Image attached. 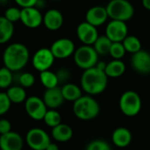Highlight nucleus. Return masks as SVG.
Here are the masks:
<instances>
[{"mask_svg":"<svg viewBox=\"0 0 150 150\" xmlns=\"http://www.w3.org/2000/svg\"><path fill=\"white\" fill-rule=\"evenodd\" d=\"M126 50L122 42H112L110 55L117 60H121V58L125 56Z\"/></svg>","mask_w":150,"mask_h":150,"instance_id":"7c9ffc66","label":"nucleus"},{"mask_svg":"<svg viewBox=\"0 0 150 150\" xmlns=\"http://www.w3.org/2000/svg\"><path fill=\"white\" fill-rule=\"evenodd\" d=\"M10 2V0H0V6H7Z\"/></svg>","mask_w":150,"mask_h":150,"instance_id":"79ce46f5","label":"nucleus"},{"mask_svg":"<svg viewBox=\"0 0 150 150\" xmlns=\"http://www.w3.org/2000/svg\"><path fill=\"white\" fill-rule=\"evenodd\" d=\"M6 95L12 103H21L27 100V93L21 86H12L7 91Z\"/></svg>","mask_w":150,"mask_h":150,"instance_id":"b1692460","label":"nucleus"},{"mask_svg":"<svg viewBox=\"0 0 150 150\" xmlns=\"http://www.w3.org/2000/svg\"><path fill=\"white\" fill-rule=\"evenodd\" d=\"M99 55L93 46L82 45L76 49L73 54L74 63L79 68L84 71L96 67L98 61Z\"/></svg>","mask_w":150,"mask_h":150,"instance_id":"39448f33","label":"nucleus"},{"mask_svg":"<svg viewBox=\"0 0 150 150\" xmlns=\"http://www.w3.org/2000/svg\"><path fill=\"white\" fill-rule=\"evenodd\" d=\"M104 71L108 78H118L125 73V64L122 60L113 59L107 64Z\"/></svg>","mask_w":150,"mask_h":150,"instance_id":"5701e85b","label":"nucleus"},{"mask_svg":"<svg viewBox=\"0 0 150 150\" xmlns=\"http://www.w3.org/2000/svg\"><path fill=\"white\" fill-rule=\"evenodd\" d=\"M25 110L32 119L37 121L43 120L44 116L48 111L43 100L35 96L27 98L25 102Z\"/></svg>","mask_w":150,"mask_h":150,"instance_id":"6e6552de","label":"nucleus"},{"mask_svg":"<svg viewBox=\"0 0 150 150\" xmlns=\"http://www.w3.org/2000/svg\"><path fill=\"white\" fill-rule=\"evenodd\" d=\"M55 61V57L50 49L41 48L35 51L32 58V64L35 70L40 72L48 71L52 66Z\"/></svg>","mask_w":150,"mask_h":150,"instance_id":"1a4fd4ad","label":"nucleus"},{"mask_svg":"<svg viewBox=\"0 0 150 150\" xmlns=\"http://www.w3.org/2000/svg\"><path fill=\"white\" fill-rule=\"evenodd\" d=\"M108 18L106 7L103 6H93L86 13V21L96 28L104 24Z\"/></svg>","mask_w":150,"mask_h":150,"instance_id":"dca6fc26","label":"nucleus"},{"mask_svg":"<svg viewBox=\"0 0 150 150\" xmlns=\"http://www.w3.org/2000/svg\"><path fill=\"white\" fill-rule=\"evenodd\" d=\"M142 6L148 11H150V0H141Z\"/></svg>","mask_w":150,"mask_h":150,"instance_id":"ea45409f","label":"nucleus"},{"mask_svg":"<svg viewBox=\"0 0 150 150\" xmlns=\"http://www.w3.org/2000/svg\"><path fill=\"white\" fill-rule=\"evenodd\" d=\"M50 50L55 58L65 59L74 54L75 45L74 42L68 38H60L56 40L50 46Z\"/></svg>","mask_w":150,"mask_h":150,"instance_id":"9d476101","label":"nucleus"},{"mask_svg":"<svg viewBox=\"0 0 150 150\" xmlns=\"http://www.w3.org/2000/svg\"><path fill=\"white\" fill-rule=\"evenodd\" d=\"M21 21L28 28H36L43 22V16L36 7L21 9Z\"/></svg>","mask_w":150,"mask_h":150,"instance_id":"ddd939ff","label":"nucleus"},{"mask_svg":"<svg viewBox=\"0 0 150 150\" xmlns=\"http://www.w3.org/2000/svg\"><path fill=\"white\" fill-rule=\"evenodd\" d=\"M112 45V42L106 35H99L93 47L98 55L105 56L110 54V50Z\"/></svg>","mask_w":150,"mask_h":150,"instance_id":"a878e982","label":"nucleus"},{"mask_svg":"<svg viewBox=\"0 0 150 150\" xmlns=\"http://www.w3.org/2000/svg\"><path fill=\"white\" fill-rule=\"evenodd\" d=\"M142 107V101L139 95L132 90L125 91L119 99V109L121 112L129 117L137 116Z\"/></svg>","mask_w":150,"mask_h":150,"instance_id":"423d86ee","label":"nucleus"},{"mask_svg":"<svg viewBox=\"0 0 150 150\" xmlns=\"http://www.w3.org/2000/svg\"><path fill=\"white\" fill-rule=\"evenodd\" d=\"M46 150H59V147H58V146H57L56 143H52V142H50V145L47 146Z\"/></svg>","mask_w":150,"mask_h":150,"instance_id":"58836bf2","label":"nucleus"},{"mask_svg":"<svg viewBox=\"0 0 150 150\" xmlns=\"http://www.w3.org/2000/svg\"><path fill=\"white\" fill-rule=\"evenodd\" d=\"M11 104L12 103L6 93L0 92V116H3L8 112L11 108Z\"/></svg>","mask_w":150,"mask_h":150,"instance_id":"473e14b6","label":"nucleus"},{"mask_svg":"<svg viewBox=\"0 0 150 150\" xmlns=\"http://www.w3.org/2000/svg\"><path fill=\"white\" fill-rule=\"evenodd\" d=\"M42 100L47 108H49L50 110H56L59 108L64 101L62 95L61 88L57 87L54 88L46 89L43 94Z\"/></svg>","mask_w":150,"mask_h":150,"instance_id":"f3484780","label":"nucleus"},{"mask_svg":"<svg viewBox=\"0 0 150 150\" xmlns=\"http://www.w3.org/2000/svg\"><path fill=\"white\" fill-rule=\"evenodd\" d=\"M62 95L64 101L67 102H76L82 96V91L79 86L73 83H65L61 88Z\"/></svg>","mask_w":150,"mask_h":150,"instance_id":"412c9836","label":"nucleus"},{"mask_svg":"<svg viewBox=\"0 0 150 150\" xmlns=\"http://www.w3.org/2000/svg\"><path fill=\"white\" fill-rule=\"evenodd\" d=\"M13 81V74L6 66L0 68V88H9Z\"/></svg>","mask_w":150,"mask_h":150,"instance_id":"cd10ccee","label":"nucleus"},{"mask_svg":"<svg viewBox=\"0 0 150 150\" xmlns=\"http://www.w3.org/2000/svg\"><path fill=\"white\" fill-rule=\"evenodd\" d=\"M131 64L134 71L140 74L150 73V53L146 50H139L132 54Z\"/></svg>","mask_w":150,"mask_h":150,"instance_id":"4468645a","label":"nucleus"},{"mask_svg":"<svg viewBox=\"0 0 150 150\" xmlns=\"http://www.w3.org/2000/svg\"><path fill=\"white\" fill-rule=\"evenodd\" d=\"M45 28L50 31L58 30L64 23V17L60 11L50 9L43 15V22Z\"/></svg>","mask_w":150,"mask_h":150,"instance_id":"a211bd4d","label":"nucleus"},{"mask_svg":"<svg viewBox=\"0 0 150 150\" xmlns=\"http://www.w3.org/2000/svg\"><path fill=\"white\" fill-rule=\"evenodd\" d=\"M43 121L48 126L54 128V127H56L61 124L62 117H61V115L59 114V112L57 110H48V111L46 112V114L44 116Z\"/></svg>","mask_w":150,"mask_h":150,"instance_id":"c85d7f7f","label":"nucleus"},{"mask_svg":"<svg viewBox=\"0 0 150 150\" xmlns=\"http://www.w3.org/2000/svg\"><path fill=\"white\" fill-rule=\"evenodd\" d=\"M73 135V131L71 127L66 124H60L57 126L52 128L51 136L57 142H67Z\"/></svg>","mask_w":150,"mask_h":150,"instance_id":"aec40b11","label":"nucleus"},{"mask_svg":"<svg viewBox=\"0 0 150 150\" xmlns=\"http://www.w3.org/2000/svg\"><path fill=\"white\" fill-rule=\"evenodd\" d=\"M24 140L21 135L16 132H10L0 137L1 150H22Z\"/></svg>","mask_w":150,"mask_h":150,"instance_id":"2eb2a0df","label":"nucleus"},{"mask_svg":"<svg viewBox=\"0 0 150 150\" xmlns=\"http://www.w3.org/2000/svg\"><path fill=\"white\" fill-rule=\"evenodd\" d=\"M18 81L20 83V86L24 88H28L34 86L35 82V78L31 72H23L19 75Z\"/></svg>","mask_w":150,"mask_h":150,"instance_id":"c756f323","label":"nucleus"},{"mask_svg":"<svg viewBox=\"0 0 150 150\" xmlns=\"http://www.w3.org/2000/svg\"><path fill=\"white\" fill-rule=\"evenodd\" d=\"M132 133L125 127H117L116 128L111 135V140L113 144L120 148L128 146L132 142Z\"/></svg>","mask_w":150,"mask_h":150,"instance_id":"6ab92c4d","label":"nucleus"},{"mask_svg":"<svg viewBox=\"0 0 150 150\" xmlns=\"http://www.w3.org/2000/svg\"><path fill=\"white\" fill-rule=\"evenodd\" d=\"M86 150H111V147L105 140L95 139L88 145Z\"/></svg>","mask_w":150,"mask_h":150,"instance_id":"2f4dec72","label":"nucleus"},{"mask_svg":"<svg viewBox=\"0 0 150 150\" xmlns=\"http://www.w3.org/2000/svg\"><path fill=\"white\" fill-rule=\"evenodd\" d=\"M105 35L112 42H122L128 35V28L124 21H110L106 27Z\"/></svg>","mask_w":150,"mask_h":150,"instance_id":"9b49d317","label":"nucleus"},{"mask_svg":"<svg viewBox=\"0 0 150 150\" xmlns=\"http://www.w3.org/2000/svg\"><path fill=\"white\" fill-rule=\"evenodd\" d=\"M12 132V124L8 119H0V134L4 135Z\"/></svg>","mask_w":150,"mask_h":150,"instance_id":"c9c22d12","label":"nucleus"},{"mask_svg":"<svg viewBox=\"0 0 150 150\" xmlns=\"http://www.w3.org/2000/svg\"><path fill=\"white\" fill-rule=\"evenodd\" d=\"M29 57V50L26 45L14 42L5 50L3 62L5 66L12 71H19L27 65Z\"/></svg>","mask_w":150,"mask_h":150,"instance_id":"f03ea898","label":"nucleus"},{"mask_svg":"<svg viewBox=\"0 0 150 150\" xmlns=\"http://www.w3.org/2000/svg\"><path fill=\"white\" fill-rule=\"evenodd\" d=\"M76 34L79 40L83 43V45L93 46L97 38L99 37L96 28L88 23L87 21L81 22L78 25Z\"/></svg>","mask_w":150,"mask_h":150,"instance_id":"f8f14e48","label":"nucleus"},{"mask_svg":"<svg viewBox=\"0 0 150 150\" xmlns=\"http://www.w3.org/2000/svg\"><path fill=\"white\" fill-rule=\"evenodd\" d=\"M15 3L23 8H29V7H35V5L38 0H14Z\"/></svg>","mask_w":150,"mask_h":150,"instance_id":"e433bc0d","label":"nucleus"},{"mask_svg":"<svg viewBox=\"0 0 150 150\" xmlns=\"http://www.w3.org/2000/svg\"><path fill=\"white\" fill-rule=\"evenodd\" d=\"M0 137H1V134H0Z\"/></svg>","mask_w":150,"mask_h":150,"instance_id":"37998d69","label":"nucleus"},{"mask_svg":"<svg viewBox=\"0 0 150 150\" xmlns=\"http://www.w3.org/2000/svg\"><path fill=\"white\" fill-rule=\"evenodd\" d=\"M40 81L46 89L57 88L59 84L56 72H53L50 70L40 72Z\"/></svg>","mask_w":150,"mask_h":150,"instance_id":"393cba45","label":"nucleus"},{"mask_svg":"<svg viewBox=\"0 0 150 150\" xmlns=\"http://www.w3.org/2000/svg\"><path fill=\"white\" fill-rule=\"evenodd\" d=\"M35 7L39 10V9H42L44 7V1L43 0H38L36 5H35Z\"/></svg>","mask_w":150,"mask_h":150,"instance_id":"a19ab883","label":"nucleus"},{"mask_svg":"<svg viewBox=\"0 0 150 150\" xmlns=\"http://www.w3.org/2000/svg\"><path fill=\"white\" fill-rule=\"evenodd\" d=\"M57 77L58 79V82L59 83H64L66 82L69 78H70V71L66 68H60L56 72Z\"/></svg>","mask_w":150,"mask_h":150,"instance_id":"f704fd0d","label":"nucleus"},{"mask_svg":"<svg viewBox=\"0 0 150 150\" xmlns=\"http://www.w3.org/2000/svg\"><path fill=\"white\" fill-rule=\"evenodd\" d=\"M26 142L33 150H46L51 141L49 134L44 130L35 127L27 132Z\"/></svg>","mask_w":150,"mask_h":150,"instance_id":"0eeeda50","label":"nucleus"},{"mask_svg":"<svg viewBox=\"0 0 150 150\" xmlns=\"http://www.w3.org/2000/svg\"><path fill=\"white\" fill-rule=\"evenodd\" d=\"M108 76L105 71L96 66L83 71L81 78V86L88 96H97L102 94L107 88Z\"/></svg>","mask_w":150,"mask_h":150,"instance_id":"f257e3e1","label":"nucleus"},{"mask_svg":"<svg viewBox=\"0 0 150 150\" xmlns=\"http://www.w3.org/2000/svg\"><path fill=\"white\" fill-rule=\"evenodd\" d=\"M107 13L111 21H127L134 14V7L128 0H110L106 6Z\"/></svg>","mask_w":150,"mask_h":150,"instance_id":"20e7f679","label":"nucleus"},{"mask_svg":"<svg viewBox=\"0 0 150 150\" xmlns=\"http://www.w3.org/2000/svg\"><path fill=\"white\" fill-rule=\"evenodd\" d=\"M72 110L75 117L79 119L88 121L96 118L99 115L100 105L91 96H82L73 103Z\"/></svg>","mask_w":150,"mask_h":150,"instance_id":"7ed1b4c3","label":"nucleus"},{"mask_svg":"<svg viewBox=\"0 0 150 150\" xmlns=\"http://www.w3.org/2000/svg\"><path fill=\"white\" fill-rule=\"evenodd\" d=\"M21 10H20L19 8L10 7L6 11L5 18L7 19L12 23H13L18 21H21Z\"/></svg>","mask_w":150,"mask_h":150,"instance_id":"72a5a7b5","label":"nucleus"},{"mask_svg":"<svg viewBox=\"0 0 150 150\" xmlns=\"http://www.w3.org/2000/svg\"><path fill=\"white\" fill-rule=\"evenodd\" d=\"M106 66H107V64H106L105 62H103V61H100V62H98V63H97V64H96V67H97L98 69H100V70L103 71H105Z\"/></svg>","mask_w":150,"mask_h":150,"instance_id":"4c0bfd02","label":"nucleus"},{"mask_svg":"<svg viewBox=\"0 0 150 150\" xmlns=\"http://www.w3.org/2000/svg\"><path fill=\"white\" fill-rule=\"evenodd\" d=\"M14 33L13 23L5 17H0V44L6 43L11 40Z\"/></svg>","mask_w":150,"mask_h":150,"instance_id":"4be33fe9","label":"nucleus"},{"mask_svg":"<svg viewBox=\"0 0 150 150\" xmlns=\"http://www.w3.org/2000/svg\"><path fill=\"white\" fill-rule=\"evenodd\" d=\"M126 52L135 54L141 50V42L139 39L134 35H127L122 42Z\"/></svg>","mask_w":150,"mask_h":150,"instance_id":"bb28decb","label":"nucleus"}]
</instances>
